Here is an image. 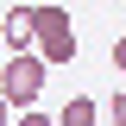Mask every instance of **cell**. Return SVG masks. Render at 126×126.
Instances as JSON below:
<instances>
[{"label": "cell", "mask_w": 126, "mask_h": 126, "mask_svg": "<svg viewBox=\"0 0 126 126\" xmlns=\"http://www.w3.org/2000/svg\"><path fill=\"white\" fill-rule=\"evenodd\" d=\"M25 6H32V0H25Z\"/></svg>", "instance_id": "cell-10"}, {"label": "cell", "mask_w": 126, "mask_h": 126, "mask_svg": "<svg viewBox=\"0 0 126 126\" xmlns=\"http://www.w3.org/2000/svg\"><path fill=\"white\" fill-rule=\"evenodd\" d=\"M6 113H13V107H6V94H0V126H6Z\"/></svg>", "instance_id": "cell-8"}, {"label": "cell", "mask_w": 126, "mask_h": 126, "mask_svg": "<svg viewBox=\"0 0 126 126\" xmlns=\"http://www.w3.org/2000/svg\"><path fill=\"white\" fill-rule=\"evenodd\" d=\"M0 44L6 50H32V6L25 0H13V6L0 13Z\"/></svg>", "instance_id": "cell-3"}, {"label": "cell", "mask_w": 126, "mask_h": 126, "mask_svg": "<svg viewBox=\"0 0 126 126\" xmlns=\"http://www.w3.org/2000/svg\"><path fill=\"white\" fill-rule=\"evenodd\" d=\"M32 44L44 57V69H63V63H76V19L50 6V0H32Z\"/></svg>", "instance_id": "cell-1"}, {"label": "cell", "mask_w": 126, "mask_h": 126, "mask_svg": "<svg viewBox=\"0 0 126 126\" xmlns=\"http://www.w3.org/2000/svg\"><path fill=\"white\" fill-rule=\"evenodd\" d=\"M6 126H57L50 113H38V107H19V120H6Z\"/></svg>", "instance_id": "cell-5"}, {"label": "cell", "mask_w": 126, "mask_h": 126, "mask_svg": "<svg viewBox=\"0 0 126 126\" xmlns=\"http://www.w3.org/2000/svg\"><path fill=\"white\" fill-rule=\"evenodd\" d=\"M50 120H57V126H94V120H101V101H94V94H69L63 113H50Z\"/></svg>", "instance_id": "cell-4"}, {"label": "cell", "mask_w": 126, "mask_h": 126, "mask_svg": "<svg viewBox=\"0 0 126 126\" xmlns=\"http://www.w3.org/2000/svg\"><path fill=\"white\" fill-rule=\"evenodd\" d=\"M50 69L38 50H6L0 57V94H6V107H38V94H44Z\"/></svg>", "instance_id": "cell-2"}, {"label": "cell", "mask_w": 126, "mask_h": 126, "mask_svg": "<svg viewBox=\"0 0 126 126\" xmlns=\"http://www.w3.org/2000/svg\"><path fill=\"white\" fill-rule=\"evenodd\" d=\"M0 57H6V44H0Z\"/></svg>", "instance_id": "cell-9"}, {"label": "cell", "mask_w": 126, "mask_h": 126, "mask_svg": "<svg viewBox=\"0 0 126 126\" xmlns=\"http://www.w3.org/2000/svg\"><path fill=\"white\" fill-rule=\"evenodd\" d=\"M113 69H120V76H126V32H120V38H113Z\"/></svg>", "instance_id": "cell-7"}, {"label": "cell", "mask_w": 126, "mask_h": 126, "mask_svg": "<svg viewBox=\"0 0 126 126\" xmlns=\"http://www.w3.org/2000/svg\"><path fill=\"white\" fill-rule=\"evenodd\" d=\"M107 120H113V126H126V88H120V94L107 101Z\"/></svg>", "instance_id": "cell-6"}]
</instances>
